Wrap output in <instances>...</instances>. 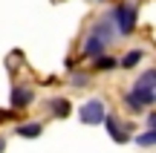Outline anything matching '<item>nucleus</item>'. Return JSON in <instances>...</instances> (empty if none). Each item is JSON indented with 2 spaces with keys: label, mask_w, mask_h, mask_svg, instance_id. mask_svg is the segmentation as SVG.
Returning <instances> with one entry per match:
<instances>
[{
  "label": "nucleus",
  "mask_w": 156,
  "mask_h": 153,
  "mask_svg": "<svg viewBox=\"0 0 156 153\" xmlns=\"http://www.w3.org/2000/svg\"><path fill=\"white\" fill-rule=\"evenodd\" d=\"M110 17H113V23H116V29H119V35H133L136 32V6L133 3H119L116 9L110 12Z\"/></svg>",
  "instance_id": "f257e3e1"
},
{
  "label": "nucleus",
  "mask_w": 156,
  "mask_h": 153,
  "mask_svg": "<svg viewBox=\"0 0 156 153\" xmlns=\"http://www.w3.org/2000/svg\"><path fill=\"white\" fill-rule=\"evenodd\" d=\"M124 104H127V110H133V113H142L145 107H151L156 104V90H147V87H136L130 92H124Z\"/></svg>",
  "instance_id": "f03ea898"
},
{
  "label": "nucleus",
  "mask_w": 156,
  "mask_h": 153,
  "mask_svg": "<svg viewBox=\"0 0 156 153\" xmlns=\"http://www.w3.org/2000/svg\"><path fill=\"white\" fill-rule=\"evenodd\" d=\"M78 119L84 121V124H104L107 119V107L101 98H90V101L81 104V110H78Z\"/></svg>",
  "instance_id": "7ed1b4c3"
},
{
  "label": "nucleus",
  "mask_w": 156,
  "mask_h": 153,
  "mask_svg": "<svg viewBox=\"0 0 156 153\" xmlns=\"http://www.w3.org/2000/svg\"><path fill=\"white\" fill-rule=\"evenodd\" d=\"M90 32L98 35V38H101V40H107V43H113V40L119 38V29H116V23H113V17H110V15L101 17V20H95Z\"/></svg>",
  "instance_id": "20e7f679"
},
{
  "label": "nucleus",
  "mask_w": 156,
  "mask_h": 153,
  "mask_svg": "<svg viewBox=\"0 0 156 153\" xmlns=\"http://www.w3.org/2000/svg\"><path fill=\"white\" fill-rule=\"evenodd\" d=\"M104 127H107V133H110L113 142H119V144L130 142V130L119 121V116H107V119H104Z\"/></svg>",
  "instance_id": "39448f33"
},
{
  "label": "nucleus",
  "mask_w": 156,
  "mask_h": 153,
  "mask_svg": "<svg viewBox=\"0 0 156 153\" xmlns=\"http://www.w3.org/2000/svg\"><path fill=\"white\" fill-rule=\"evenodd\" d=\"M107 46H110L107 40H101L98 35H93V32H90V35H87V40H84L81 55H84V58H93V61H95L98 55H104V49H107Z\"/></svg>",
  "instance_id": "423d86ee"
},
{
  "label": "nucleus",
  "mask_w": 156,
  "mask_h": 153,
  "mask_svg": "<svg viewBox=\"0 0 156 153\" xmlns=\"http://www.w3.org/2000/svg\"><path fill=\"white\" fill-rule=\"evenodd\" d=\"M32 101H35V92L29 90V87H15V90H12V96H9L12 110H26Z\"/></svg>",
  "instance_id": "0eeeda50"
},
{
  "label": "nucleus",
  "mask_w": 156,
  "mask_h": 153,
  "mask_svg": "<svg viewBox=\"0 0 156 153\" xmlns=\"http://www.w3.org/2000/svg\"><path fill=\"white\" fill-rule=\"evenodd\" d=\"M49 110L58 116V119H67V116H69V101H67V98H52Z\"/></svg>",
  "instance_id": "6e6552de"
},
{
  "label": "nucleus",
  "mask_w": 156,
  "mask_h": 153,
  "mask_svg": "<svg viewBox=\"0 0 156 153\" xmlns=\"http://www.w3.org/2000/svg\"><path fill=\"white\" fill-rule=\"evenodd\" d=\"M142 58H145V52H142V49H130V52H127V55H124V58H122L119 64H122L124 69H133L136 64L142 61Z\"/></svg>",
  "instance_id": "1a4fd4ad"
},
{
  "label": "nucleus",
  "mask_w": 156,
  "mask_h": 153,
  "mask_svg": "<svg viewBox=\"0 0 156 153\" xmlns=\"http://www.w3.org/2000/svg\"><path fill=\"white\" fill-rule=\"evenodd\" d=\"M136 144H139V148H153L156 144V127H147L145 133H139V136H136Z\"/></svg>",
  "instance_id": "9d476101"
},
{
  "label": "nucleus",
  "mask_w": 156,
  "mask_h": 153,
  "mask_svg": "<svg viewBox=\"0 0 156 153\" xmlns=\"http://www.w3.org/2000/svg\"><path fill=\"white\" fill-rule=\"evenodd\" d=\"M93 64H95L98 72H107V69H116V67H119V61H116V58H110V55H98Z\"/></svg>",
  "instance_id": "9b49d317"
},
{
  "label": "nucleus",
  "mask_w": 156,
  "mask_h": 153,
  "mask_svg": "<svg viewBox=\"0 0 156 153\" xmlns=\"http://www.w3.org/2000/svg\"><path fill=\"white\" fill-rule=\"evenodd\" d=\"M136 87H147V90H156V69H147L136 78Z\"/></svg>",
  "instance_id": "f8f14e48"
},
{
  "label": "nucleus",
  "mask_w": 156,
  "mask_h": 153,
  "mask_svg": "<svg viewBox=\"0 0 156 153\" xmlns=\"http://www.w3.org/2000/svg\"><path fill=\"white\" fill-rule=\"evenodd\" d=\"M41 130H44V127H41L38 121H35V124H20V127H17V136H23V139H35V136H41Z\"/></svg>",
  "instance_id": "ddd939ff"
},
{
  "label": "nucleus",
  "mask_w": 156,
  "mask_h": 153,
  "mask_svg": "<svg viewBox=\"0 0 156 153\" xmlns=\"http://www.w3.org/2000/svg\"><path fill=\"white\" fill-rule=\"evenodd\" d=\"M73 84L75 87H84V84H87V75H73Z\"/></svg>",
  "instance_id": "4468645a"
},
{
  "label": "nucleus",
  "mask_w": 156,
  "mask_h": 153,
  "mask_svg": "<svg viewBox=\"0 0 156 153\" xmlns=\"http://www.w3.org/2000/svg\"><path fill=\"white\" fill-rule=\"evenodd\" d=\"M147 127H156V113H151V116H147Z\"/></svg>",
  "instance_id": "2eb2a0df"
},
{
  "label": "nucleus",
  "mask_w": 156,
  "mask_h": 153,
  "mask_svg": "<svg viewBox=\"0 0 156 153\" xmlns=\"http://www.w3.org/2000/svg\"><path fill=\"white\" fill-rule=\"evenodd\" d=\"M9 119V113H6V110H0V121H6Z\"/></svg>",
  "instance_id": "dca6fc26"
},
{
  "label": "nucleus",
  "mask_w": 156,
  "mask_h": 153,
  "mask_svg": "<svg viewBox=\"0 0 156 153\" xmlns=\"http://www.w3.org/2000/svg\"><path fill=\"white\" fill-rule=\"evenodd\" d=\"M3 148H6V139H0V153H3Z\"/></svg>",
  "instance_id": "f3484780"
}]
</instances>
